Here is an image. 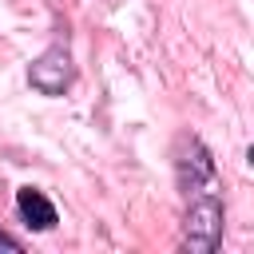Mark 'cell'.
Masks as SVG:
<instances>
[{
    "label": "cell",
    "instance_id": "6da1fadb",
    "mask_svg": "<svg viewBox=\"0 0 254 254\" xmlns=\"http://www.w3.org/2000/svg\"><path fill=\"white\" fill-rule=\"evenodd\" d=\"M222 226H226V206H222L218 187L214 190H198V194L187 198L179 246L190 250V254H214L222 246Z\"/></svg>",
    "mask_w": 254,
    "mask_h": 254
},
{
    "label": "cell",
    "instance_id": "7a4b0ae2",
    "mask_svg": "<svg viewBox=\"0 0 254 254\" xmlns=\"http://www.w3.org/2000/svg\"><path fill=\"white\" fill-rule=\"evenodd\" d=\"M175 183H179L183 198L218 187L214 155L206 151V143H202L198 135H179V139H175Z\"/></svg>",
    "mask_w": 254,
    "mask_h": 254
},
{
    "label": "cell",
    "instance_id": "3957f363",
    "mask_svg": "<svg viewBox=\"0 0 254 254\" xmlns=\"http://www.w3.org/2000/svg\"><path fill=\"white\" fill-rule=\"evenodd\" d=\"M75 79V64H71V52L64 44H52L44 48L32 64H28V83L40 91V95H64Z\"/></svg>",
    "mask_w": 254,
    "mask_h": 254
},
{
    "label": "cell",
    "instance_id": "277c9868",
    "mask_svg": "<svg viewBox=\"0 0 254 254\" xmlns=\"http://www.w3.org/2000/svg\"><path fill=\"white\" fill-rule=\"evenodd\" d=\"M16 210H20V218H24L32 230H52V226L60 222L56 202H52L44 190H36V187H20V190H16Z\"/></svg>",
    "mask_w": 254,
    "mask_h": 254
},
{
    "label": "cell",
    "instance_id": "5b68a950",
    "mask_svg": "<svg viewBox=\"0 0 254 254\" xmlns=\"http://www.w3.org/2000/svg\"><path fill=\"white\" fill-rule=\"evenodd\" d=\"M0 250H20V238H12V234L0 230Z\"/></svg>",
    "mask_w": 254,
    "mask_h": 254
}]
</instances>
